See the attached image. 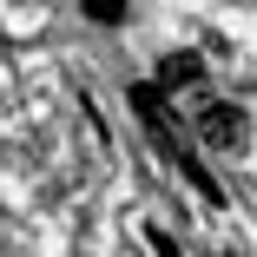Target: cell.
<instances>
[{
    "label": "cell",
    "instance_id": "cell-1",
    "mask_svg": "<svg viewBox=\"0 0 257 257\" xmlns=\"http://www.w3.org/2000/svg\"><path fill=\"white\" fill-rule=\"evenodd\" d=\"M132 112L145 119V132L159 139V152H165V159H172V165H178V172H185V178H191V185L204 191V198H211V204H224V191H218L211 178L198 172V159H191V145L178 139V119L165 112V99H159V86H132Z\"/></svg>",
    "mask_w": 257,
    "mask_h": 257
},
{
    "label": "cell",
    "instance_id": "cell-4",
    "mask_svg": "<svg viewBox=\"0 0 257 257\" xmlns=\"http://www.w3.org/2000/svg\"><path fill=\"white\" fill-rule=\"evenodd\" d=\"M86 14H92L99 27H119V20H125V0H86Z\"/></svg>",
    "mask_w": 257,
    "mask_h": 257
},
{
    "label": "cell",
    "instance_id": "cell-5",
    "mask_svg": "<svg viewBox=\"0 0 257 257\" xmlns=\"http://www.w3.org/2000/svg\"><path fill=\"white\" fill-rule=\"evenodd\" d=\"M145 244H152V250H159V257H185V250H178V244H172V237L159 231V224H145Z\"/></svg>",
    "mask_w": 257,
    "mask_h": 257
},
{
    "label": "cell",
    "instance_id": "cell-2",
    "mask_svg": "<svg viewBox=\"0 0 257 257\" xmlns=\"http://www.w3.org/2000/svg\"><path fill=\"white\" fill-rule=\"evenodd\" d=\"M191 139L198 145H211V152H244V112L237 106H198V119H191Z\"/></svg>",
    "mask_w": 257,
    "mask_h": 257
},
{
    "label": "cell",
    "instance_id": "cell-3",
    "mask_svg": "<svg viewBox=\"0 0 257 257\" xmlns=\"http://www.w3.org/2000/svg\"><path fill=\"white\" fill-rule=\"evenodd\" d=\"M159 86H165V92L204 86V60H198V53H172V60H165V73H159Z\"/></svg>",
    "mask_w": 257,
    "mask_h": 257
}]
</instances>
